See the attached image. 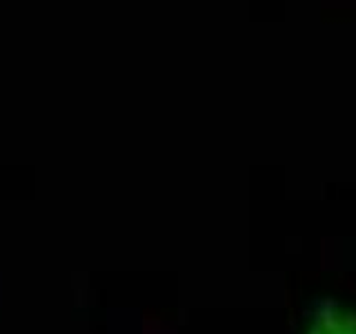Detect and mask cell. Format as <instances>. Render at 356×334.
I'll return each mask as SVG.
<instances>
[{
    "mask_svg": "<svg viewBox=\"0 0 356 334\" xmlns=\"http://www.w3.org/2000/svg\"><path fill=\"white\" fill-rule=\"evenodd\" d=\"M307 334H356V312L337 303H323L314 312Z\"/></svg>",
    "mask_w": 356,
    "mask_h": 334,
    "instance_id": "1",
    "label": "cell"
}]
</instances>
